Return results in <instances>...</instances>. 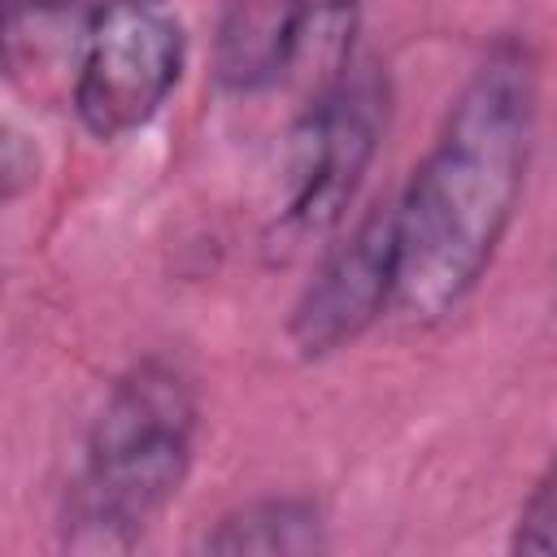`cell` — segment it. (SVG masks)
I'll return each mask as SVG.
<instances>
[{
    "label": "cell",
    "instance_id": "6da1fadb",
    "mask_svg": "<svg viewBox=\"0 0 557 557\" xmlns=\"http://www.w3.org/2000/svg\"><path fill=\"white\" fill-rule=\"evenodd\" d=\"M535 139V57L496 39L453 96L396 200V309L409 322L457 313L492 270L522 200Z\"/></svg>",
    "mask_w": 557,
    "mask_h": 557
},
{
    "label": "cell",
    "instance_id": "7a4b0ae2",
    "mask_svg": "<svg viewBox=\"0 0 557 557\" xmlns=\"http://www.w3.org/2000/svg\"><path fill=\"white\" fill-rule=\"evenodd\" d=\"M196 431L200 400L191 379L165 357L135 361L87 426L57 513L61 548L83 557L131 553L183 492Z\"/></svg>",
    "mask_w": 557,
    "mask_h": 557
},
{
    "label": "cell",
    "instance_id": "3957f363",
    "mask_svg": "<svg viewBox=\"0 0 557 557\" xmlns=\"http://www.w3.org/2000/svg\"><path fill=\"white\" fill-rule=\"evenodd\" d=\"M383 131L387 78L370 61L352 57V65H344L309 96L305 113L287 135V178L274 218V235L283 248L326 239L344 222L348 205L366 183V170L379 157Z\"/></svg>",
    "mask_w": 557,
    "mask_h": 557
},
{
    "label": "cell",
    "instance_id": "277c9868",
    "mask_svg": "<svg viewBox=\"0 0 557 557\" xmlns=\"http://www.w3.org/2000/svg\"><path fill=\"white\" fill-rule=\"evenodd\" d=\"M187 70V35L165 0H100L87 9L74 57V113L96 139L144 131Z\"/></svg>",
    "mask_w": 557,
    "mask_h": 557
},
{
    "label": "cell",
    "instance_id": "5b68a950",
    "mask_svg": "<svg viewBox=\"0 0 557 557\" xmlns=\"http://www.w3.org/2000/svg\"><path fill=\"white\" fill-rule=\"evenodd\" d=\"M357 0H231L213 39V78L222 91L257 96L313 65L331 83L352 65Z\"/></svg>",
    "mask_w": 557,
    "mask_h": 557
},
{
    "label": "cell",
    "instance_id": "8992f818",
    "mask_svg": "<svg viewBox=\"0 0 557 557\" xmlns=\"http://www.w3.org/2000/svg\"><path fill=\"white\" fill-rule=\"evenodd\" d=\"M387 309H396V200L366 209L322 257L287 313V344L296 357L322 361L361 339Z\"/></svg>",
    "mask_w": 557,
    "mask_h": 557
},
{
    "label": "cell",
    "instance_id": "52a82bcc",
    "mask_svg": "<svg viewBox=\"0 0 557 557\" xmlns=\"http://www.w3.org/2000/svg\"><path fill=\"white\" fill-rule=\"evenodd\" d=\"M326 548V513L313 496H257L226 509L213 531H205L200 553L239 557V553H322Z\"/></svg>",
    "mask_w": 557,
    "mask_h": 557
},
{
    "label": "cell",
    "instance_id": "ba28073f",
    "mask_svg": "<svg viewBox=\"0 0 557 557\" xmlns=\"http://www.w3.org/2000/svg\"><path fill=\"white\" fill-rule=\"evenodd\" d=\"M513 553H540V557H557V448L548 457V466L540 470L535 487L527 492L518 518H513V535H509Z\"/></svg>",
    "mask_w": 557,
    "mask_h": 557
},
{
    "label": "cell",
    "instance_id": "9c48e42d",
    "mask_svg": "<svg viewBox=\"0 0 557 557\" xmlns=\"http://www.w3.org/2000/svg\"><path fill=\"white\" fill-rule=\"evenodd\" d=\"M65 9H70V0H4V39L9 44L22 39L39 22H48V17L65 13Z\"/></svg>",
    "mask_w": 557,
    "mask_h": 557
}]
</instances>
